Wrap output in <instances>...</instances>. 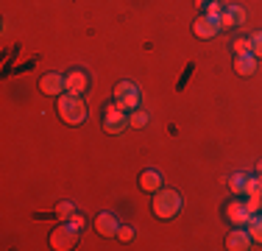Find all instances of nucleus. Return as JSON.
<instances>
[{
	"instance_id": "2eb2a0df",
	"label": "nucleus",
	"mask_w": 262,
	"mask_h": 251,
	"mask_svg": "<svg viewBox=\"0 0 262 251\" xmlns=\"http://www.w3.org/2000/svg\"><path fill=\"white\" fill-rule=\"evenodd\" d=\"M246 184H248V173H232L229 176V190L234 196H246Z\"/></svg>"
},
{
	"instance_id": "dca6fc26",
	"label": "nucleus",
	"mask_w": 262,
	"mask_h": 251,
	"mask_svg": "<svg viewBox=\"0 0 262 251\" xmlns=\"http://www.w3.org/2000/svg\"><path fill=\"white\" fill-rule=\"evenodd\" d=\"M246 229H248V235H251V240L262 243V215H259V212H257V215H251V218H248Z\"/></svg>"
},
{
	"instance_id": "20e7f679",
	"label": "nucleus",
	"mask_w": 262,
	"mask_h": 251,
	"mask_svg": "<svg viewBox=\"0 0 262 251\" xmlns=\"http://www.w3.org/2000/svg\"><path fill=\"white\" fill-rule=\"evenodd\" d=\"M128 126V112H123L117 103H109L103 109V129L106 134H123Z\"/></svg>"
},
{
	"instance_id": "1a4fd4ad",
	"label": "nucleus",
	"mask_w": 262,
	"mask_h": 251,
	"mask_svg": "<svg viewBox=\"0 0 262 251\" xmlns=\"http://www.w3.org/2000/svg\"><path fill=\"white\" fill-rule=\"evenodd\" d=\"M226 248L229 251H248L251 248V235H248V229H232L226 235Z\"/></svg>"
},
{
	"instance_id": "aec40b11",
	"label": "nucleus",
	"mask_w": 262,
	"mask_h": 251,
	"mask_svg": "<svg viewBox=\"0 0 262 251\" xmlns=\"http://www.w3.org/2000/svg\"><path fill=\"white\" fill-rule=\"evenodd\" d=\"M204 14L212 17V20H221V14H223V3H221V0H212L207 9H204Z\"/></svg>"
},
{
	"instance_id": "6ab92c4d",
	"label": "nucleus",
	"mask_w": 262,
	"mask_h": 251,
	"mask_svg": "<svg viewBox=\"0 0 262 251\" xmlns=\"http://www.w3.org/2000/svg\"><path fill=\"white\" fill-rule=\"evenodd\" d=\"M70 215H73V204H70V201H61V204L56 206V218L64 223V221H70Z\"/></svg>"
},
{
	"instance_id": "39448f33",
	"label": "nucleus",
	"mask_w": 262,
	"mask_h": 251,
	"mask_svg": "<svg viewBox=\"0 0 262 251\" xmlns=\"http://www.w3.org/2000/svg\"><path fill=\"white\" fill-rule=\"evenodd\" d=\"M76 240H78V229H73L70 223L56 226L51 232V248H56V251H70L76 246Z\"/></svg>"
},
{
	"instance_id": "9d476101",
	"label": "nucleus",
	"mask_w": 262,
	"mask_h": 251,
	"mask_svg": "<svg viewBox=\"0 0 262 251\" xmlns=\"http://www.w3.org/2000/svg\"><path fill=\"white\" fill-rule=\"evenodd\" d=\"M64 81H67V92H73V95H84L86 87H90V75L84 70H70L64 75Z\"/></svg>"
},
{
	"instance_id": "412c9836",
	"label": "nucleus",
	"mask_w": 262,
	"mask_h": 251,
	"mask_svg": "<svg viewBox=\"0 0 262 251\" xmlns=\"http://www.w3.org/2000/svg\"><path fill=\"white\" fill-rule=\"evenodd\" d=\"M248 39H251V53L257 56V59H262V31H254Z\"/></svg>"
},
{
	"instance_id": "f257e3e1",
	"label": "nucleus",
	"mask_w": 262,
	"mask_h": 251,
	"mask_svg": "<svg viewBox=\"0 0 262 251\" xmlns=\"http://www.w3.org/2000/svg\"><path fill=\"white\" fill-rule=\"evenodd\" d=\"M59 117L64 120L67 126H81L86 120V103H84V95H73V92H64L59 95Z\"/></svg>"
},
{
	"instance_id": "4be33fe9",
	"label": "nucleus",
	"mask_w": 262,
	"mask_h": 251,
	"mask_svg": "<svg viewBox=\"0 0 262 251\" xmlns=\"http://www.w3.org/2000/svg\"><path fill=\"white\" fill-rule=\"evenodd\" d=\"M232 50H234V56L251 53V39H234V42H232Z\"/></svg>"
},
{
	"instance_id": "bb28decb",
	"label": "nucleus",
	"mask_w": 262,
	"mask_h": 251,
	"mask_svg": "<svg viewBox=\"0 0 262 251\" xmlns=\"http://www.w3.org/2000/svg\"><path fill=\"white\" fill-rule=\"evenodd\" d=\"M257 171H259V176H262V162H259V165H257Z\"/></svg>"
},
{
	"instance_id": "5701e85b",
	"label": "nucleus",
	"mask_w": 262,
	"mask_h": 251,
	"mask_svg": "<svg viewBox=\"0 0 262 251\" xmlns=\"http://www.w3.org/2000/svg\"><path fill=\"white\" fill-rule=\"evenodd\" d=\"M259 206H262V198H257V196H248V198H246V210L251 212V215H257Z\"/></svg>"
},
{
	"instance_id": "f03ea898",
	"label": "nucleus",
	"mask_w": 262,
	"mask_h": 251,
	"mask_svg": "<svg viewBox=\"0 0 262 251\" xmlns=\"http://www.w3.org/2000/svg\"><path fill=\"white\" fill-rule=\"evenodd\" d=\"M154 206V215L162 218V221H170L182 212V196L176 190H157V196L151 201Z\"/></svg>"
},
{
	"instance_id": "b1692460",
	"label": "nucleus",
	"mask_w": 262,
	"mask_h": 251,
	"mask_svg": "<svg viewBox=\"0 0 262 251\" xmlns=\"http://www.w3.org/2000/svg\"><path fill=\"white\" fill-rule=\"evenodd\" d=\"M117 237H120V240H134V229H131V226H120V229H117Z\"/></svg>"
},
{
	"instance_id": "a211bd4d",
	"label": "nucleus",
	"mask_w": 262,
	"mask_h": 251,
	"mask_svg": "<svg viewBox=\"0 0 262 251\" xmlns=\"http://www.w3.org/2000/svg\"><path fill=\"white\" fill-rule=\"evenodd\" d=\"M246 196H257V198H262V176H248Z\"/></svg>"
},
{
	"instance_id": "4468645a",
	"label": "nucleus",
	"mask_w": 262,
	"mask_h": 251,
	"mask_svg": "<svg viewBox=\"0 0 262 251\" xmlns=\"http://www.w3.org/2000/svg\"><path fill=\"white\" fill-rule=\"evenodd\" d=\"M234 70H237V75H254V70H257V56L254 53L234 56Z\"/></svg>"
},
{
	"instance_id": "423d86ee",
	"label": "nucleus",
	"mask_w": 262,
	"mask_h": 251,
	"mask_svg": "<svg viewBox=\"0 0 262 251\" xmlns=\"http://www.w3.org/2000/svg\"><path fill=\"white\" fill-rule=\"evenodd\" d=\"M39 90L45 92V95H51V98H59V95L67 92V81H64L61 73H45L39 78Z\"/></svg>"
},
{
	"instance_id": "9b49d317",
	"label": "nucleus",
	"mask_w": 262,
	"mask_h": 251,
	"mask_svg": "<svg viewBox=\"0 0 262 251\" xmlns=\"http://www.w3.org/2000/svg\"><path fill=\"white\" fill-rule=\"evenodd\" d=\"M117 229H120V223H117V218L112 215V212H101V215L95 218V232L101 237H115Z\"/></svg>"
},
{
	"instance_id": "393cba45",
	"label": "nucleus",
	"mask_w": 262,
	"mask_h": 251,
	"mask_svg": "<svg viewBox=\"0 0 262 251\" xmlns=\"http://www.w3.org/2000/svg\"><path fill=\"white\" fill-rule=\"evenodd\" d=\"M67 223H70L73 229H78V232H81V229H84V223H86V221H84L81 215H76V212H73V215H70V221H67Z\"/></svg>"
},
{
	"instance_id": "f8f14e48",
	"label": "nucleus",
	"mask_w": 262,
	"mask_h": 251,
	"mask_svg": "<svg viewBox=\"0 0 262 251\" xmlns=\"http://www.w3.org/2000/svg\"><path fill=\"white\" fill-rule=\"evenodd\" d=\"M243 23H246V9H240V6H223V14H221L223 28H237Z\"/></svg>"
},
{
	"instance_id": "ddd939ff",
	"label": "nucleus",
	"mask_w": 262,
	"mask_h": 251,
	"mask_svg": "<svg viewBox=\"0 0 262 251\" xmlns=\"http://www.w3.org/2000/svg\"><path fill=\"white\" fill-rule=\"evenodd\" d=\"M140 190H145V193H157V190H162V173L154 171V168L142 171V173H140Z\"/></svg>"
},
{
	"instance_id": "7ed1b4c3",
	"label": "nucleus",
	"mask_w": 262,
	"mask_h": 251,
	"mask_svg": "<svg viewBox=\"0 0 262 251\" xmlns=\"http://www.w3.org/2000/svg\"><path fill=\"white\" fill-rule=\"evenodd\" d=\"M115 103L120 106L123 112L140 109V90H137V84H131V81H120V84L115 87Z\"/></svg>"
},
{
	"instance_id": "0eeeda50",
	"label": "nucleus",
	"mask_w": 262,
	"mask_h": 251,
	"mask_svg": "<svg viewBox=\"0 0 262 251\" xmlns=\"http://www.w3.org/2000/svg\"><path fill=\"white\" fill-rule=\"evenodd\" d=\"M221 28H223L221 20H212V17H207V14H198L195 23H192V31H195L198 39H212V36H217Z\"/></svg>"
},
{
	"instance_id": "a878e982",
	"label": "nucleus",
	"mask_w": 262,
	"mask_h": 251,
	"mask_svg": "<svg viewBox=\"0 0 262 251\" xmlns=\"http://www.w3.org/2000/svg\"><path fill=\"white\" fill-rule=\"evenodd\" d=\"M209 3H212V0H195V6H201V9H207Z\"/></svg>"
},
{
	"instance_id": "f3484780",
	"label": "nucleus",
	"mask_w": 262,
	"mask_h": 251,
	"mask_svg": "<svg viewBox=\"0 0 262 251\" xmlns=\"http://www.w3.org/2000/svg\"><path fill=\"white\" fill-rule=\"evenodd\" d=\"M148 120H151V115H148V112H142V109L128 112V126H131V129H145Z\"/></svg>"
},
{
	"instance_id": "6e6552de",
	"label": "nucleus",
	"mask_w": 262,
	"mask_h": 251,
	"mask_svg": "<svg viewBox=\"0 0 262 251\" xmlns=\"http://www.w3.org/2000/svg\"><path fill=\"white\" fill-rule=\"evenodd\" d=\"M223 215H226L229 223H237V226H246L248 218H251V212L246 210V201H229L226 210H223Z\"/></svg>"
}]
</instances>
